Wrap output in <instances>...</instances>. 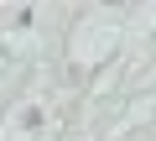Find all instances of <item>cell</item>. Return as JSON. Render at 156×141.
<instances>
[]
</instances>
